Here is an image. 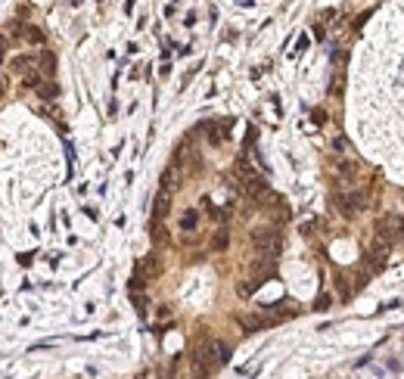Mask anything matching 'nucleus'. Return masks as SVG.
<instances>
[{
	"mask_svg": "<svg viewBox=\"0 0 404 379\" xmlns=\"http://www.w3.org/2000/svg\"><path fill=\"white\" fill-rule=\"evenodd\" d=\"M252 243H255V249L262 252L264 258L280 255V249H283V239L274 227H258V231H252Z\"/></svg>",
	"mask_w": 404,
	"mask_h": 379,
	"instance_id": "f257e3e1",
	"label": "nucleus"
},
{
	"mask_svg": "<svg viewBox=\"0 0 404 379\" xmlns=\"http://www.w3.org/2000/svg\"><path fill=\"white\" fill-rule=\"evenodd\" d=\"M336 209L342 211L345 218L357 215V211L367 209V193H361V190H355V193H342V196H336Z\"/></svg>",
	"mask_w": 404,
	"mask_h": 379,
	"instance_id": "f03ea898",
	"label": "nucleus"
},
{
	"mask_svg": "<svg viewBox=\"0 0 404 379\" xmlns=\"http://www.w3.org/2000/svg\"><path fill=\"white\" fill-rule=\"evenodd\" d=\"M389 252H392L389 243H379V239H373V249H370V267H373V271H379V267L389 261Z\"/></svg>",
	"mask_w": 404,
	"mask_h": 379,
	"instance_id": "7ed1b4c3",
	"label": "nucleus"
},
{
	"mask_svg": "<svg viewBox=\"0 0 404 379\" xmlns=\"http://www.w3.org/2000/svg\"><path fill=\"white\" fill-rule=\"evenodd\" d=\"M395 231H398V221H395V218H383V221L377 224V239H379V243H389L392 246V239L398 237Z\"/></svg>",
	"mask_w": 404,
	"mask_h": 379,
	"instance_id": "20e7f679",
	"label": "nucleus"
},
{
	"mask_svg": "<svg viewBox=\"0 0 404 379\" xmlns=\"http://www.w3.org/2000/svg\"><path fill=\"white\" fill-rule=\"evenodd\" d=\"M34 66H38L44 75H53V68H56V60H53V53H40L38 60H34Z\"/></svg>",
	"mask_w": 404,
	"mask_h": 379,
	"instance_id": "39448f33",
	"label": "nucleus"
},
{
	"mask_svg": "<svg viewBox=\"0 0 404 379\" xmlns=\"http://www.w3.org/2000/svg\"><path fill=\"white\" fill-rule=\"evenodd\" d=\"M184 379H209V370H205L196 358H190V370H187V376Z\"/></svg>",
	"mask_w": 404,
	"mask_h": 379,
	"instance_id": "423d86ee",
	"label": "nucleus"
},
{
	"mask_svg": "<svg viewBox=\"0 0 404 379\" xmlns=\"http://www.w3.org/2000/svg\"><path fill=\"white\" fill-rule=\"evenodd\" d=\"M38 94L44 96V100H50V96L60 94V84H53V81H50V84H38Z\"/></svg>",
	"mask_w": 404,
	"mask_h": 379,
	"instance_id": "0eeeda50",
	"label": "nucleus"
},
{
	"mask_svg": "<svg viewBox=\"0 0 404 379\" xmlns=\"http://www.w3.org/2000/svg\"><path fill=\"white\" fill-rule=\"evenodd\" d=\"M165 211H168V193L162 190V193H159V199H155V218H162Z\"/></svg>",
	"mask_w": 404,
	"mask_h": 379,
	"instance_id": "6e6552de",
	"label": "nucleus"
},
{
	"mask_svg": "<svg viewBox=\"0 0 404 379\" xmlns=\"http://www.w3.org/2000/svg\"><path fill=\"white\" fill-rule=\"evenodd\" d=\"M181 227H184V231H193V227H196V215H193V211H187V215L181 218Z\"/></svg>",
	"mask_w": 404,
	"mask_h": 379,
	"instance_id": "1a4fd4ad",
	"label": "nucleus"
},
{
	"mask_svg": "<svg viewBox=\"0 0 404 379\" xmlns=\"http://www.w3.org/2000/svg\"><path fill=\"white\" fill-rule=\"evenodd\" d=\"M28 38H31L34 44H40V41H44V34H40V28H28Z\"/></svg>",
	"mask_w": 404,
	"mask_h": 379,
	"instance_id": "9d476101",
	"label": "nucleus"
},
{
	"mask_svg": "<svg viewBox=\"0 0 404 379\" xmlns=\"http://www.w3.org/2000/svg\"><path fill=\"white\" fill-rule=\"evenodd\" d=\"M224 246H227V233H218V237H215V249H224Z\"/></svg>",
	"mask_w": 404,
	"mask_h": 379,
	"instance_id": "9b49d317",
	"label": "nucleus"
},
{
	"mask_svg": "<svg viewBox=\"0 0 404 379\" xmlns=\"http://www.w3.org/2000/svg\"><path fill=\"white\" fill-rule=\"evenodd\" d=\"M398 231H401V239H404V218H401V221H398Z\"/></svg>",
	"mask_w": 404,
	"mask_h": 379,
	"instance_id": "f8f14e48",
	"label": "nucleus"
}]
</instances>
